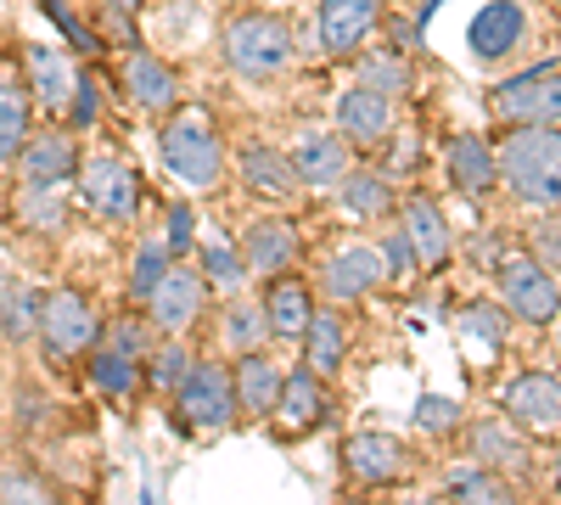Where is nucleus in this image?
I'll return each mask as SVG.
<instances>
[{"label": "nucleus", "mask_w": 561, "mask_h": 505, "mask_svg": "<svg viewBox=\"0 0 561 505\" xmlns=\"http://www.w3.org/2000/svg\"><path fill=\"white\" fill-rule=\"evenodd\" d=\"M500 186L523 208H561V129L556 124H511L505 141L494 147Z\"/></svg>", "instance_id": "f257e3e1"}, {"label": "nucleus", "mask_w": 561, "mask_h": 505, "mask_svg": "<svg viewBox=\"0 0 561 505\" xmlns=\"http://www.w3.org/2000/svg\"><path fill=\"white\" fill-rule=\"evenodd\" d=\"M225 62L230 73L242 79H275L298 62V34L287 18H270V12H242L225 23Z\"/></svg>", "instance_id": "f03ea898"}, {"label": "nucleus", "mask_w": 561, "mask_h": 505, "mask_svg": "<svg viewBox=\"0 0 561 505\" xmlns=\"http://www.w3.org/2000/svg\"><path fill=\"white\" fill-rule=\"evenodd\" d=\"M96 337H102V320H96V309H90L84 292L51 287V292L39 298L34 343H39V354H45V365H51V371H68L73 359H84L90 348H96Z\"/></svg>", "instance_id": "7ed1b4c3"}, {"label": "nucleus", "mask_w": 561, "mask_h": 505, "mask_svg": "<svg viewBox=\"0 0 561 505\" xmlns=\"http://www.w3.org/2000/svg\"><path fill=\"white\" fill-rule=\"evenodd\" d=\"M158 158H163L169 174H180L185 186H197V192L219 186V174H225V141L203 113H174L158 129Z\"/></svg>", "instance_id": "20e7f679"}, {"label": "nucleus", "mask_w": 561, "mask_h": 505, "mask_svg": "<svg viewBox=\"0 0 561 505\" xmlns=\"http://www.w3.org/2000/svg\"><path fill=\"white\" fill-rule=\"evenodd\" d=\"M174 422L185 433H225L237 422V393H230V371L219 359H192V371L174 388Z\"/></svg>", "instance_id": "39448f33"}, {"label": "nucleus", "mask_w": 561, "mask_h": 505, "mask_svg": "<svg viewBox=\"0 0 561 505\" xmlns=\"http://www.w3.org/2000/svg\"><path fill=\"white\" fill-rule=\"evenodd\" d=\"M494 282H500V303H505V314L528 320V326H550V320L561 314V287H556V275H550L534 253H523V248L500 259Z\"/></svg>", "instance_id": "423d86ee"}, {"label": "nucleus", "mask_w": 561, "mask_h": 505, "mask_svg": "<svg viewBox=\"0 0 561 505\" xmlns=\"http://www.w3.org/2000/svg\"><path fill=\"white\" fill-rule=\"evenodd\" d=\"M73 180H79L84 208L96 214V219H107V225H129V219H135V208H140V180H135V169H129L118 152H90V158H79Z\"/></svg>", "instance_id": "0eeeda50"}, {"label": "nucleus", "mask_w": 561, "mask_h": 505, "mask_svg": "<svg viewBox=\"0 0 561 505\" xmlns=\"http://www.w3.org/2000/svg\"><path fill=\"white\" fill-rule=\"evenodd\" d=\"M489 113L500 124H556L561 118V73L534 68V73H517V79H500L489 90Z\"/></svg>", "instance_id": "6e6552de"}, {"label": "nucleus", "mask_w": 561, "mask_h": 505, "mask_svg": "<svg viewBox=\"0 0 561 505\" xmlns=\"http://www.w3.org/2000/svg\"><path fill=\"white\" fill-rule=\"evenodd\" d=\"M203 303H208L203 269H192V264H169V269H163V282L152 287V298L140 303V309H147V320H152L163 337H185V332L197 326Z\"/></svg>", "instance_id": "1a4fd4ad"}, {"label": "nucleus", "mask_w": 561, "mask_h": 505, "mask_svg": "<svg viewBox=\"0 0 561 505\" xmlns=\"http://www.w3.org/2000/svg\"><path fill=\"white\" fill-rule=\"evenodd\" d=\"M343 472L359 489H393L410 478V449L393 433H348L343 438Z\"/></svg>", "instance_id": "9d476101"}, {"label": "nucleus", "mask_w": 561, "mask_h": 505, "mask_svg": "<svg viewBox=\"0 0 561 505\" xmlns=\"http://www.w3.org/2000/svg\"><path fill=\"white\" fill-rule=\"evenodd\" d=\"M505 422H517L523 433H561V377L556 371H523L500 388Z\"/></svg>", "instance_id": "9b49d317"}, {"label": "nucleus", "mask_w": 561, "mask_h": 505, "mask_svg": "<svg viewBox=\"0 0 561 505\" xmlns=\"http://www.w3.org/2000/svg\"><path fill=\"white\" fill-rule=\"evenodd\" d=\"M270 422H275L280 438H309L325 422V377H314L309 365L280 371V393H275Z\"/></svg>", "instance_id": "f8f14e48"}, {"label": "nucleus", "mask_w": 561, "mask_h": 505, "mask_svg": "<svg viewBox=\"0 0 561 505\" xmlns=\"http://www.w3.org/2000/svg\"><path fill=\"white\" fill-rule=\"evenodd\" d=\"M259 309H264V332H270L275 343H304L309 320H314V287L280 269V275H270Z\"/></svg>", "instance_id": "ddd939ff"}, {"label": "nucleus", "mask_w": 561, "mask_h": 505, "mask_svg": "<svg viewBox=\"0 0 561 505\" xmlns=\"http://www.w3.org/2000/svg\"><path fill=\"white\" fill-rule=\"evenodd\" d=\"M466 444H472V461L505 472V478H528L534 472V444L523 438L517 422L505 416H489V422H472L466 427Z\"/></svg>", "instance_id": "4468645a"}, {"label": "nucleus", "mask_w": 561, "mask_h": 505, "mask_svg": "<svg viewBox=\"0 0 561 505\" xmlns=\"http://www.w3.org/2000/svg\"><path fill=\"white\" fill-rule=\"evenodd\" d=\"M377 23H382V0H320V18H314L320 45L332 57H354L377 34Z\"/></svg>", "instance_id": "2eb2a0df"}, {"label": "nucleus", "mask_w": 561, "mask_h": 505, "mask_svg": "<svg viewBox=\"0 0 561 505\" xmlns=\"http://www.w3.org/2000/svg\"><path fill=\"white\" fill-rule=\"evenodd\" d=\"M399 231L410 237V253H415V269H444L449 253H455V237L444 225V208L433 197H404L399 203Z\"/></svg>", "instance_id": "dca6fc26"}, {"label": "nucleus", "mask_w": 561, "mask_h": 505, "mask_svg": "<svg viewBox=\"0 0 561 505\" xmlns=\"http://www.w3.org/2000/svg\"><path fill=\"white\" fill-rule=\"evenodd\" d=\"M79 169L73 129H39L18 147V174L23 186H68V174Z\"/></svg>", "instance_id": "f3484780"}, {"label": "nucleus", "mask_w": 561, "mask_h": 505, "mask_svg": "<svg viewBox=\"0 0 561 505\" xmlns=\"http://www.w3.org/2000/svg\"><path fill=\"white\" fill-rule=\"evenodd\" d=\"M528 34V12L523 0H489V7L466 23V45H472L478 62H500L517 51V39Z\"/></svg>", "instance_id": "a211bd4d"}, {"label": "nucleus", "mask_w": 561, "mask_h": 505, "mask_svg": "<svg viewBox=\"0 0 561 505\" xmlns=\"http://www.w3.org/2000/svg\"><path fill=\"white\" fill-rule=\"evenodd\" d=\"M23 73H28V102L45 113H68L73 84H79V62L68 51H51V45H28L23 51Z\"/></svg>", "instance_id": "6ab92c4d"}, {"label": "nucleus", "mask_w": 561, "mask_h": 505, "mask_svg": "<svg viewBox=\"0 0 561 505\" xmlns=\"http://www.w3.org/2000/svg\"><path fill=\"white\" fill-rule=\"evenodd\" d=\"M230 393H237V416H248V422H270L275 393H280V365H275L264 348L237 354V365H230Z\"/></svg>", "instance_id": "aec40b11"}, {"label": "nucleus", "mask_w": 561, "mask_h": 505, "mask_svg": "<svg viewBox=\"0 0 561 505\" xmlns=\"http://www.w3.org/2000/svg\"><path fill=\"white\" fill-rule=\"evenodd\" d=\"M320 282H325V292H332L337 303H354V298H365L370 287L388 282V264H382V253L370 248V242H354V248H343V253L325 259Z\"/></svg>", "instance_id": "412c9836"}, {"label": "nucleus", "mask_w": 561, "mask_h": 505, "mask_svg": "<svg viewBox=\"0 0 561 505\" xmlns=\"http://www.w3.org/2000/svg\"><path fill=\"white\" fill-rule=\"evenodd\" d=\"M337 135L343 141H359V147H382L388 135H393V102L377 96V90H343L337 96Z\"/></svg>", "instance_id": "4be33fe9"}, {"label": "nucleus", "mask_w": 561, "mask_h": 505, "mask_svg": "<svg viewBox=\"0 0 561 505\" xmlns=\"http://www.w3.org/2000/svg\"><path fill=\"white\" fill-rule=\"evenodd\" d=\"M298 253H304V237H298V225H293V219H280V214L253 219V225H248V237H242V264L259 269V275H280Z\"/></svg>", "instance_id": "5701e85b"}, {"label": "nucleus", "mask_w": 561, "mask_h": 505, "mask_svg": "<svg viewBox=\"0 0 561 505\" xmlns=\"http://www.w3.org/2000/svg\"><path fill=\"white\" fill-rule=\"evenodd\" d=\"M124 90H129V102H135L140 113H174V107H180V79H174V68L158 62L152 51H140V45L124 57Z\"/></svg>", "instance_id": "b1692460"}, {"label": "nucleus", "mask_w": 561, "mask_h": 505, "mask_svg": "<svg viewBox=\"0 0 561 505\" xmlns=\"http://www.w3.org/2000/svg\"><path fill=\"white\" fill-rule=\"evenodd\" d=\"M449 186L466 197V203H478L500 186V174H494V147L483 141V135H449Z\"/></svg>", "instance_id": "393cba45"}, {"label": "nucleus", "mask_w": 561, "mask_h": 505, "mask_svg": "<svg viewBox=\"0 0 561 505\" xmlns=\"http://www.w3.org/2000/svg\"><path fill=\"white\" fill-rule=\"evenodd\" d=\"M293 158V174L298 186H337L348 174V141L337 129H320V135H304V141L287 152Z\"/></svg>", "instance_id": "a878e982"}, {"label": "nucleus", "mask_w": 561, "mask_h": 505, "mask_svg": "<svg viewBox=\"0 0 561 505\" xmlns=\"http://www.w3.org/2000/svg\"><path fill=\"white\" fill-rule=\"evenodd\" d=\"M237 163H242V180H248L253 197H264V203H293L298 197V174H293L287 152H275L264 141H248Z\"/></svg>", "instance_id": "bb28decb"}, {"label": "nucleus", "mask_w": 561, "mask_h": 505, "mask_svg": "<svg viewBox=\"0 0 561 505\" xmlns=\"http://www.w3.org/2000/svg\"><path fill=\"white\" fill-rule=\"evenodd\" d=\"M444 489H449V505H523L517 483L494 467H483V461H455Z\"/></svg>", "instance_id": "cd10ccee"}, {"label": "nucleus", "mask_w": 561, "mask_h": 505, "mask_svg": "<svg viewBox=\"0 0 561 505\" xmlns=\"http://www.w3.org/2000/svg\"><path fill=\"white\" fill-rule=\"evenodd\" d=\"M348 359V320L337 309H314L309 332H304V365L314 377H337Z\"/></svg>", "instance_id": "c85d7f7f"}, {"label": "nucleus", "mask_w": 561, "mask_h": 505, "mask_svg": "<svg viewBox=\"0 0 561 505\" xmlns=\"http://www.w3.org/2000/svg\"><path fill=\"white\" fill-rule=\"evenodd\" d=\"M337 203L354 219H388L393 214V180L382 169H348L337 180Z\"/></svg>", "instance_id": "c756f323"}, {"label": "nucleus", "mask_w": 561, "mask_h": 505, "mask_svg": "<svg viewBox=\"0 0 561 505\" xmlns=\"http://www.w3.org/2000/svg\"><path fill=\"white\" fill-rule=\"evenodd\" d=\"M39 287L28 282H0V337L7 343H34V326H39Z\"/></svg>", "instance_id": "7c9ffc66"}, {"label": "nucleus", "mask_w": 561, "mask_h": 505, "mask_svg": "<svg viewBox=\"0 0 561 505\" xmlns=\"http://www.w3.org/2000/svg\"><path fill=\"white\" fill-rule=\"evenodd\" d=\"M90 388L102 399H129L140 388V359L124 354V348H90Z\"/></svg>", "instance_id": "2f4dec72"}, {"label": "nucleus", "mask_w": 561, "mask_h": 505, "mask_svg": "<svg viewBox=\"0 0 561 505\" xmlns=\"http://www.w3.org/2000/svg\"><path fill=\"white\" fill-rule=\"evenodd\" d=\"M34 135V102H28V90L12 84V79H0V163L18 158V147Z\"/></svg>", "instance_id": "473e14b6"}, {"label": "nucleus", "mask_w": 561, "mask_h": 505, "mask_svg": "<svg viewBox=\"0 0 561 505\" xmlns=\"http://www.w3.org/2000/svg\"><path fill=\"white\" fill-rule=\"evenodd\" d=\"M192 348H185V337H163V343H152V354L140 359V382H152V388H163V393H174L180 388V377L192 371Z\"/></svg>", "instance_id": "72a5a7b5"}, {"label": "nucleus", "mask_w": 561, "mask_h": 505, "mask_svg": "<svg viewBox=\"0 0 561 505\" xmlns=\"http://www.w3.org/2000/svg\"><path fill=\"white\" fill-rule=\"evenodd\" d=\"M23 225L28 231H45V237H57L68 231V197L57 186H23V203H18Z\"/></svg>", "instance_id": "f704fd0d"}, {"label": "nucleus", "mask_w": 561, "mask_h": 505, "mask_svg": "<svg viewBox=\"0 0 561 505\" xmlns=\"http://www.w3.org/2000/svg\"><path fill=\"white\" fill-rule=\"evenodd\" d=\"M169 264H174V253H169V242L152 231L147 242L135 248V264H129V298H135V303H147L152 287L163 282V269H169Z\"/></svg>", "instance_id": "c9c22d12"}, {"label": "nucleus", "mask_w": 561, "mask_h": 505, "mask_svg": "<svg viewBox=\"0 0 561 505\" xmlns=\"http://www.w3.org/2000/svg\"><path fill=\"white\" fill-rule=\"evenodd\" d=\"M219 337H225L230 354H253V348H264V337H270V332H264V309L237 298V303L225 309V332H219Z\"/></svg>", "instance_id": "e433bc0d"}, {"label": "nucleus", "mask_w": 561, "mask_h": 505, "mask_svg": "<svg viewBox=\"0 0 561 505\" xmlns=\"http://www.w3.org/2000/svg\"><path fill=\"white\" fill-rule=\"evenodd\" d=\"M455 332H460V337H478V343H489V348H500L505 332H511V314L494 309V303H472V309L455 314Z\"/></svg>", "instance_id": "4c0bfd02"}, {"label": "nucleus", "mask_w": 561, "mask_h": 505, "mask_svg": "<svg viewBox=\"0 0 561 505\" xmlns=\"http://www.w3.org/2000/svg\"><path fill=\"white\" fill-rule=\"evenodd\" d=\"M45 7V18L57 23V34L73 45V57H102V34H90L84 23H79V12L68 7V0H39Z\"/></svg>", "instance_id": "58836bf2"}, {"label": "nucleus", "mask_w": 561, "mask_h": 505, "mask_svg": "<svg viewBox=\"0 0 561 505\" xmlns=\"http://www.w3.org/2000/svg\"><path fill=\"white\" fill-rule=\"evenodd\" d=\"M359 84L377 90V96H388V102H399L404 90H410V68L399 57H365L359 62Z\"/></svg>", "instance_id": "ea45409f"}, {"label": "nucleus", "mask_w": 561, "mask_h": 505, "mask_svg": "<svg viewBox=\"0 0 561 505\" xmlns=\"http://www.w3.org/2000/svg\"><path fill=\"white\" fill-rule=\"evenodd\" d=\"M415 427L427 433V438H455L460 427H466V410L455 404V399H438V393H427L415 404Z\"/></svg>", "instance_id": "a19ab883"}, {"label": "nucleus", "mask_w": 561, "mask_h": 505, "mask_svg": "<svg viewBox=\"0 0 561 505\" xmlns=\"http://www.w3.org/2000/svg\"><path fill=\"white\" fill-rule=\"evenodd\" d=\"M68 129L79 135V129H96L102 124V90H96V79L90 73H79V84H73V102H68Z\"/></svg>", "instance_id": "79ce46f5"}, {"label": "nucleus", "mask_w": 561, "mask_h": 505, "mask_svg": "<svg viewBox=\"0 0 561 505\" xmlns=\"http://www.w3.org/2000/svg\"><path fill=\"white\" fill-rule=\"evenodd\" d=\"M0 505H57L51 494H45V483L23 467H12L7 478H0Z\"/></svg>", "instance_id": "37998d69"}, {"label": "nucleus", "mask_w": 561, "mask_h": 505, "mask_svg": "<svg viewBox=\"0 0 561 505\" xmlns=\"http://www.w3.org/2000/svg\"><path fill=\"white\" fill-rule=\"evenodd\" d=\"M242 275H248V264L230 248H203V282L208 287H242Z\"/></svg>", "instance_id": "c03bdc74"}, {"label": "nucleus", "mask_w": 561, "mask_h": 505, "mask_svg": "<svg viewBox=\"0 0 561 505\" xmlns=\"http://www.w3.org/2000/svg\"><path fill=\"white\" fill-rule=\"evenodd\" d=\"M152 343H158V326H152V320H118L113 337H107V348H124V354H135V359H147Z\"/></svg>", "instance_id": "a18cd8bd"}, {"label": "nucleus", "mask_w": 561, "mask_h": 505, "mask_svg": "<svg viewBox=\"0 0 561 505\" xmlns=\"http://www.w3.org/2000/svg\"><path fill=\"white\" fill-rule=\"evenodd\" d=\"M163 242H169V253L174 259H185L197 248V225H192V203H174L169 208V231H163Z\"/></svg>", "instance_id": "49530a36"}, {"label": "nucleus", "mask_w": 561, "mask_h": 505, "mask_svg": "<svg viewBox=\"0 0 561 505\" xmlns=\"http://www.w3.org/2000/svg\"><path fill=\"white\" fill-rule=\"evenodd\" d=\"M382 264H388V275L415 269V253H410V237H404V231H388V237H382Z\"/></svg>", "instance_id": "de8ad7c7"}, {"label": "nucleus", "mask_w": 561, "mask_h": 505, "mask_svg": "<svg viewBox=\"0 0 561 505\" xmlns=\"http://www.w3.org/2000/svg\"><path fill=\"white\" fill-rule=\"evenodd\" d=\"M107 34H113L118 45H129V51L140 45V39H135V28H129V12H118V7H107Z\"/></svg>", "instance_id": "09e8293b"}, {"label": "nucleus", "mask_w": 561, "mask_h": 505, "mask_svg": "<svg viewBox=\"0 0 561 505\" xmlns=\"http://www.w3.org/2000/svg\"><path fill=\"white\" fill-rule=\"evenodd\" d=\"M539 242H545V253H550V259H561V225H545Z\"/></svg>", "instance_id": "8fccbe9b"}, {"label": "nucleus", "mask_w": 561, "mask_h": 505, "mask_svg": "<svg viewBox=\"0 0 561 505\" xmlns=\"http://www.w3.org/2000/svg\"><path fill=\"white\" fill-rule=\"evenodd\" d=\"M102 7H118V12H135V7H140V0H102Z\"/></svg>", "instance_id": "3c124183"}, {"label": "nucleus", "mask_w": 561, "mask_h": 505, "mask_svg": "<svg viewBox=\"0 0 561 505\" xmlns=\"http://www.w3.org/2000/svg\"><path fill=\"white\" fill-rule=\"evenodd\" d=\"M556 483H561V444H556Z\"/></svg>", "instance_id": "603ef678"}, {"label": "nucleus", "mask_w": 561, "mask_h": 505, "mask_svg": "<svg viewBox=\"0 0 561 505\" xmlns=\"http://www.w3.org/2000/svg\"><path fill=\"white\" fill-rule=\"evenodd\" d=\"M410 505H444V500H410Z\"/></svg>", "instance_id": "864d4df0"}, {"label": "nucleus", "mask_w": 561, "mask_h": 505, "mask_svg": "<svg viewBox=\"0 0 561 505\" xmlns=\"http://www.w3.org/2000/svg\"><path fill=\"white\" fill-rule=\"evenodd\" d=\"M140 505H158V500H152V494H140Z\"/></svg>", "instance_id": "5fc2aeb1"}, {"label": "nucleus", "mask_w": 561, "mask_h": 505, "mask_svg": "<svg viewBox=\"0 0 561 505\" xmlns=\"http://www.w3.org/2000/svg\"><path fill=\"white\" fill-rule=\"evenodd\" d=\"M270 7H293V0H270Z\"/></svg>", "instance_id": "6e6d98bb"}, {"label": "nucleus", "mask_w": 561, "mask_h": 505, "mask_svg": "<svg viewBox=\"0 0 561 505\" xmlns=\"http://www.w3.org/2000/svg\"><path fill=\"white\" fill-rule=\"evenodd\" d=\"M337 505H365V500H337Z\"/></svg>", "instance_id": "4d7b16f0"}, {"label": "nucleus", "mask_w": 561, "mask_h": 505, "mask_svg": "<svg viewBox=\"0 0 561 505\" xmlns=\"http://www.w3.org/2000/svg\"><path fill=\"white\" fill-rule=\"evenodd\" d=\"M556 337H561V332H556Z\"/></svg>", "instance_id": "13d9d810"}]
</instances>
